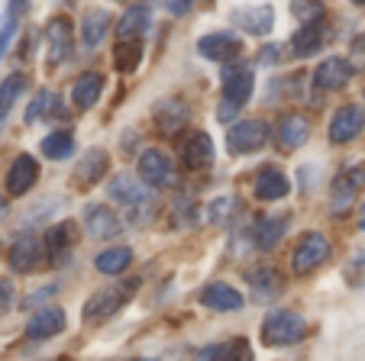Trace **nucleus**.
<instances>
[{
    "label": "nucleus",
    "instance_id": "nucleus-26",
    "mask_svg": "<svg viewBox=\"0 0 365 361\" xmlns=\"http://www.w3.org/2000/svg\"><path fill=\"white\" fill-rule=\"evenodd\" d=\"M288 232V216H265L259 219V226H255V246L259 248H275L278 242H282V236Z\"/></svg>",
    "mask_w": 365,
    "mask_h": 361
},
{
    "label": "nucleus",
    "instance_id": "nucleus-8",
    "mask_svg": "<svg viewBox=\"0 0 365 361\" xmlns=\"http://www.w3.org/2000/svg\"><path fill=\"white\" fill-rule=\"evenodd\" d=\"M252 88H255V75L249 65H230V68H223V100L236 103V107H242V103L252 97Z\"/></svg>",
    "mask_w": 365,
    "mask_h": 361
},
{
    "label": "nucleus",
    "instance_id": "nucleus-32",
    "mask_svg": "<svg viewBox=\"0 0 365 361\" xmlns=\"http://www.w3.org/2000/svg\"><path fill=\"white\" fill-rule=\"evenodd\" d=\"M139 58H143V42L139 39H120L117 52H113V65H117V71H123V75L136 71Z\"/></svg>",
    "mask_w": 365,
    "mask_h": 361
},
{
    "label": "nucleus",
    "instance_id": "nucleus-12",
    "mask_svg": "<svg viewBox=\"0 0 365 361\" xmlns=\"http://www.w3.org/2000/svg\"><path fill=\"white\" fill-rule=\"evenodd\" d=\"M240 48H242V42L233 33H210L197 42V52L204 55L207 62H230V58L240 55Z\"/></svg>",
    "mask_w": 365,
    "mask_h": 361
},
{
    "label": "nucleus",
    "instance_id": "nucleus-14",
    "mask_svg": "<svg viewBox=\"0 0 365 361\" xmlns=\"http://www.w3.org/2000/svg\"><path fill=\"white\" fill-rule=\"evenodd\" d=\"M36 177H39V164H36L33 155H20L7 171V191L14 197H23L26 191H33Z\"/></svg>",
    "mask_w": 365,
    "mask_h": 361
},
{
    "label": "nucleus",
    "instance_id": "nucleus-17",
    "mask_svg": "<svg viewBox=\"0 0 365 361\" xmlns=\"http://www.w3.org/2000/svg\"><path fill=\"white\" fill-rule=\"evenodd\" d=\"M233 23H240L252 36H269L272 26H275V10L269 4H262V7H242V10H233Z\"/></svg>",
    "mask_w": 365,
    "mask_h": 361
},
{
    "label": "nucleus",
    "instance_id": "nucleus-15",
    "mask_svg": "<svg viewBox=\"0 0 365 361\" xmlns=\"http://www.w3.org/2000/svg\"><path fill=\"white\" fill-rule=\"evenodd\" d=\"M84 226H88V232L94 239H117L120 232H123V223H120V216L110 210V206H91L88 216H84Z\"/></svg>",
    "mask_w": 365,
    "mask_h": 361
},
{
    "label": "nucleus",
    "instance_id": "nucleus-18",
    "mask_svg": "<svg viewBox=\"0 0 365 361\" xmlns=\"http://www.w3.org/2000/svg\"><path fill=\"white\" fill-rule=\"evenodd\" d=\"M65 333V313L58 307H42L33 320L26 323L29 339H52V335Z\"/></svg>",
    "mask_w": 365,
    "mask_h": 361
},
{
    "label": "nucleus",
    "instance_id": "nucleus-42",
    "mask_svg": "<svg viewBox=\"0 0 365 361\" xmlns=\"http://www.w3.org/2000/svg\"><path fill=\"white\" fill-rule=\"evenodd\" d=\"M4 213H7V200L0 197V216H4Z\"/></svg>",
    "mask_w": 365,
    "mask_h": 361
},
{
    "label": "nucleus",
    "instance_id": "nucleus-23",
    "mask_svg": "<svg viewBox=\"0 0 365 361\" xmlns=\"http://www.w3.org/2000/svg\"><path fill=\"white\" fill-rule=\"evenodd\" d=\"M288 191H291L288 177H284L278 168H265L262 174L255 177V197L259 200H282Z\"/></svg>",
    "mask_w": 365,
    "mask_h": 361
},
{
    "label": "nucleus",
    "instance_id": "nucleus-34",
    "mask_svg": "<svg viewBox=\"0 0 365 361\" xmlns=\"http://www.w3.org/2000/svg\"><path fill=\"white\" fill-rule=\"evenodd\" d=\"M26 90V75H10L7 81L0 84V120L10 113V107L16 103V97Z\"/></svg>",
    "mask_w": 365,
    "mask_h": 361
},
{
    "label": "nucleus",
    "instance_id": "nucleus-25",
    "mask_svg": "<svg viewBox=\"0 0 365 361\" xmlns=\"http://www.w3.org/2000/svg\"><path fill=\"white\" fill-rule=\"evenodd\" d=\"M26 4L29 0H10L7 4V14L0 20V58L7 55L10 42H14L16 29H20V20H23V14H26Z\"/></svg>",
    "mask_w": 365,
    "mask_h": 361
},
{
    "label": "nucleus",
    "instance_id": "nucleus-29",
    "mask_svg": "<svg viewBox=\"0 0 365 361\" xmlns=\"http://www.w3.org/2000/svg\"><path fill=\"white\" fill-rule=\"evenodd\" d=\"M107 29H110V16L103 14V10H91V14H84V23H81V39L84 46H101L103 36H107Z\"/></svg>",
    "mask_w": 365,
    "mask_h": 361
},
{
    "label": "nucleus",
    "instance_id": "nucleus-40",
    "mask_svg": "<svg viewBox=\"0 0 365 361\" xmlns=\"http://www.w3.org/2000/svg\"><path fill=\"white\" fill-rule=\"evenodd\" d=\"M10 300H14V284L0 278V313H4V310L10 307Z\"/></svg>",
    "mask_w": 365,
    "mask_h": 361
},
{
    "label": "nucleus",
    "instance_id": "nucleus-43",
    "mask_svg": "<svg viewBox=\"0 0 365 361\" xmlns=\"http://www.w3.org/2000/svg\"><path fill=\"white\" fill-rule=\"evenodd\" d=\"M359 229H365V206H362V216H359Z\"/></svg>",
    "mask_w": 365,
    "mask_h": 361
},
{
    "label": "nucleus",
    "instance_id": "nucleus-16",
    "mask_svg": "<svg viewBox=\"0 0 365 361\" xmlns=\"http://www.w3.org/2000/svg\"><path fill=\"white\" fill-rule=\"evenodd\" d=\"M310 136V123H307V116L301 113H288L278 120V130H275V139L282 149H301L304 142H307Z\"/></svg>",
    "mask_w": 365,
    "mask_h": 361
},
{
    "label": "nucleus",
    "instance_id": "nucleus-4",
    "mask_svg": "<svg viewBox=\"0 0 365 361\" xmlns=\"http://www.w3.org/2000/svg\"><path fill=\"white\" fill-rule=\"evenodd\" d=\"M110 200L120 206H126L130 213L136 210H145L149 206V184L143 177H130V174H117L110 181Z\"/></svg>",
    "mask_w": 365,
    "mask_h": 361
},
{
    "label": "nucleus",
    "instance_id": "nucleus-36",
    "mask_svg": "<svg viewBox=\"0 0 365 361\" xmlns=\"http://www.w3.org/2000/svg\"><path fill=\"white\" fill-rule=\"evenodd\" d=\"M249 284L259 293H275L278 287H282V274H278L275 268H259V271L249 274Z\"/></svg>",
    "mask_w": 365,
    "mask_h": 361
},
{
    "label": "nucleus",
    "instance_id": "nucleus-10",
    "mask_svg": "<svg viewBox=\"0 0 365 361\" xmlns=\"http://www.w3.org/2000/svg\"><path fill=\"white\" fill-rule=\"evenodd\" d=\"M352 75H356V68H352L346 58H327V62H320V68L314 71V84H317L320 90H343L346 84L352 81Z\"/></svg>",
    "mask_w": 365,
    "mask_h": 361
},
{
    "label": "nucleus",
    "instance_id": "nucleus-11",
    "mask_svg": "<svg viewBox=\"0 0 365 361\" xmlns=\"http://www.w3.org/2000/svg\"><path fill=\"white\" fill-rule=\"evenodd\" d=\"M75 239H78L75 223H58V226H52V229H48V236H46L48 261H52V265H65V261L71 258Z\"/></svg>",
    "mask_w": 365,
    "mask_h": 361
},
{
    "label": "nucleus",
    "instance_id": "nucleus-24",
    "mask_svg": "<svg viewBox=\"0 0 365 361\" xmlns=\"http://www.w3.org/2000/svg\"><path fill=\"white\" fill-rule=\"evenodd\" d=\"M101 90H103V78L97 75V71H91V75L75 81V88H71V103H75L78 110H91L97 103V97H101Z\"/></svg>",
    "mask_w": 365,
    "mask_h": 361
},
{
    "label": "nucleus",
    "instance_id": "nucleus-5",
    "mask_svg": "<svg viewBox=\"0 0 365 361\" xmlns=\"http://www.w3.org/2000/svg\"><path fill=\"white\" fill-rule=\"evenodd\" d=\"M327 255H330V242H327V236H320V232H307L294 248V274L317 271V268L327 261Z\"/></svg>",
    "mask_w": 365,
    "mask_h": 361
},
{
    "label": "nucleus",
    "instance_id": "nucleus-21",
    "mask_svg": "<svg viewBox=\"0 0 365 361\" xmlns=\"http://www.w3.org/2000/svg\"><path fill=\"white\" fill-rule=\"evenodd\" d=\"M39 255H42L39 239L23 236V239H16L14 246H10V268L20 271V274H26V271H33V268L39 265Z\"/></svg>",
    "mask_w": 365,
    "mask_h": 361
},
{
    "label": "nucleus",
    "instance_id": "nucleus-3",
    "mask_svg": "<svg viewBox=\"0 0 365 361\" xmlns=\"http://www.w3.org/2000/svg\"><path fill=\"white\" fill-rule=\"evenodd\" d=\"M46 46H48V68L62 65L75 48V26L68 16H52L46 26Z\"/></svg>",
    "mask_w": 365,
    "mask_h": 361
},
{
    "label": "nucleus",
    "instance_id": "nucleus-1",
    "mask_svg": "<svg viewBox=\"0 0 365 361\" xmlns=\"http://www.w3.org/2000/svg\"><path fill=\"white\" fill-rule=\"evenodd\" d=\"M304 335H307V323H304V316L291 313V310H272L262 323L265 345H275V348L294 345V342H301Z\"/></svg>",
    "mask_w": 365,
    "mask_h": 361
},
{
    "label": "nucleus",
    "instance_id": "nucleus-37",
    "mask_svg": "<svg viewBox=\"0 0 365 361\" xmlns=\"http://www.w3.org/2000/svg\"><path fill=\"white\" fill-rule=\"evenodd\" d=\"M204 358H249V345L246 342H223V345H210L204 348Z\"/></svg>",
    "mask_w": 365,
    "mask_h": 361
},
{
    "label": "nucleus",
    "instance_id": "nucleus-35",
    "mask_svg": "<svg viewBox=\"0 0 365 361\" xmlns=\"http://www.w3.org/2000/svg\"><path fill=\"white\" fill-rule=\"evenodd\" d=\"M52 116V113H62V107H58V97L52 94V90H39V94H36V100L29 103V110H26V123H36V120H39V116Z\"/></svg>",
    "mask_w": 365,
    "mask_h": 361
},
{
    "label": "nucleus",
    "instance_id": "nucleus-44",
    "mask_svg": "<svg viewBox=\"0 0 365 361\" xmlns=\"http://www.w3.org/2000/svg\"><path fill=\"white\" fill-rule=\"evenodd\" d=\"M352 4H356V7H365V0H352Z\"/></svg>",
    "mask_w": 365,
    "mask_h": 361
},
{
    "label": "nucleus",
    "instance_id": "nucleus-38",
    "mask_svg": "<svg viewBox=\"0 0 365 361\" xmlns=\"http://www.w3.org/2000/svg\"><path fill=\"white\" fill-rule=\"evenodd\" d=\"M294 14L301 16L304 23H310V20H320L324 7H320V4H307V0H294Z\"/></svg>",
    "mask_w": 365,
    "mask_h": 361
},
{
    "label": "nucleus",
    "instance_id": "nucleus-6",
    "mask_svg": "<svg viewBox=\"0 0 365 361\" xmlns=\"http://www.w3.org/2000/svg\"><path fill=\"white\" fill-rule=\"evenodd\" d=\"M265 139H269V126H265L262 120H242V123H236L233 130H230L227 145L233 155H249V152L262 149Z\"/></svg>",
    "mask_w": 365,
    "mask_h": 361
},
{
    "label": "nucleus",
    "instance_id": "nucleus-7",
    "mask_svg": "<svg viewBox=\"0 0 365 361\" xmlns=\"http://www.w3.org/2000/svg\"><path fill=\"white\" fill-rule=\"evenodd\" d=\"M362 130H365V110L356 107V103L339 107L336 113H333V120H330V139L336 145L352 142L356 136H362Z\"/></svg>",
    "mask_w": 365,
    "mask_h": 361
},
{
    "label": "nucleus",
    "instance_id": "nucleus-31",
    "mask_svg": "<svg viewBox=\"0 0 365 361\" xmlns=\"http://www.w3.org/2000/svg\"><path fill=\"white\" fill-rule=\"evenodd\" d=\"M145 29H149V7H130L120 20L117 36L120 39H139Z\"/></svg>",
    "mask_w": 365,
    "mask_h": 361
},
{
    "label": "nucleus",
    "instance_id": "nucleus-41",
    "mask_svg": "<svg viewBox=\"0 0 365 361\" xmlns=\"http://www.w3.org/2000/svg\"><path fill=\"white\" fill-rule=\"evenodd\" d=\"M352 58H356V65H362L365 68V36L352 42Z\"/></svg>",
    "mask_w": 365,
    "mask_h": 361
},
{
    "label": "nucleus",
    "instance_id": "nucleus-39",
    "mask_svg": "<svg viewBox=\"0 0 365 361\" xmlns=\"http://www.w3.org/2000/svg\"><path fill=\"white\" fill-rule=\"evenodd\" d=\"M162 7H165L172 16H181L194 7V0H162Z\"/></svg>",
    "mask_w": 365,
    "mask_h": 361
},
{
    "label": "nucleus",
    "instance_id": "nucleus-30",
    "mask_svg": "<svg viewBox=\"0 0 365 361\" xmlns=\"http://www.w3.org/2000/svg\"><path fill=\"white\" fill-rule=\"evenodd\" d=\"M130 261H133L130 248L117 246V248H107V252L97 255L94 265H97V271H101V274H123L126 268H130Z\"/></svg>",
    "mask_w": 365,
    "mask_h": 361
},
{
    "label": "nucleus",
    "instance_id": "nucleus-9",
    "mask_svg": "<svg viewBox=\"0 0 365 361\" xmlns=\"http://www.w3.org/2000/svg\"><path fill=\"white\" fill-rule=\"evenodd\" d=\"M139 177H143L149 187H172L175 168H172L165 152L149 149V152H143V158H139Z\"/></svg>",
    "mask_w": 365,
    "mask_h": 361
},
{
    "label": "nucleus",
    "instance_id": "nucleus-20",
    "mask_svg": "<svg viewBox=\"0 0 365 361\" xmlns=\"http://www.w3.org/2000/svg\"><path fill=\"white\" fill-rule=\"evenodd\" d=\"M210 158H214V142H210L207 132H194V136L185 142V149H181V164H185L187 171L207 168Z\"/></svg>",
    "mask_w": 365,
    "mask_h": 361
},
{
    "label": "nucleus",
    "instance_id": "nucleus-2",
    "mask_svg": "<svg viewBox=\"0 0 365 361\" xmlns=\"http://www.w3.org/2000/svg\"><path fill=\"white\" fill-rule=\"evenodd\" d=\"M136 281H120V284H107L84 303V320L88 323H103L107 316H113L126 300L136 293Z\"/></svg>",
    "mask_w": 365,
    "mask_h": 361
},
{
    "label": "nucleus",
    "instance_id": "nucleus-28",
    "mask_svg": "<svg viewBox=\"0 0 365 361\" xmlns=\"http://www.w3.org/2000/svg\"><path fill=\"white\" fill-rule=\"evenodd\" d=\"M187 107L181 100H162L159 103V110H155V123H159V130L162 132H175L178 126H185L187 123Z\"/></svg>",
    "mask_w": 365,
    "mask_h": 361
},
{
    "label": "nucleus",
    "instance_id": "nucleus-27",
    "mask_svg": "<svg viewBox=\"0 0 365 361\" xmlns=\"http://www.w3.org/2000/svg\"><path fill=\"white\" fill-rule=\"evenodd\" d=\"M107 174V155H103V152H88V155L81 158V162H78V168H75V181L78 184H97V181H101V177Z\"/></svg>",
    "mask_w": 365,
    "mask_h": 361
},
{
    "label": "nucleus",
    "instance_id": "nucleus-33",
    "mask_svg": "<svg viewBox=\"0 0 365 361\" xmlns=\"http://www.w3.org/2000/svg\"><path fill=\"white\" fill-rule=\"evenodd\" d=\"M42 152H46L48 158H56V162H62V158H68L71 152H75V136H71L68 130L52 132V136L42 139Z\"/></svg>",
    "mask_w": 365,
    "mask_h": 361
},
{
    "label": "nucleus",
    "instance_id": "nucleus-22",
    "mask_svg": "<svg viewBox=\"0 0 365 361\" xmlns=\"http://www.w3.org/2000/svg\"><path fill=\"white\" fill-rule=\"evenodd\" d=\"M320 48H324V23L320 20L304 23L294 33V39H291V52H294L297 58H307V55L320 52Z\"/></svg>",
    "mask_w": 365,
    "mask_h": 361
},
{
    "label": "nucleus",
    "instance_id": "nucleus-19",
    "mask_svg": "<svg viewBox=\"0 0 365 361\" xmlns=\"http://www.w3.org/2000/svg\"><path fill=\"white\" fill-rule=\"evenodd\" d=\"M200 303L210 307V310H217V313H230V310H242V293L233 291L230 284H223V281H217V284L204 287Z\"/></svg>",
    "mask_w": 365,
    "mask_h": 361
},
{
    "label": "nucleus",
    "instance_id": "nucleus-13",
    "mask_svg": "<svg viewBox=\"0 0 365 361\" xmlns=\"http://www.w3.org/2000/svg\"><path fill=\"white\" fill-rule=\"evenodd\" d=\"M365 187V164H352L343 177H336V184H333V210L336 213H346L359 191Z\"/></svg>",
    "mask_w": 365,
    "mask_h": 361
}]
</instances>
